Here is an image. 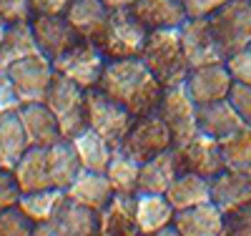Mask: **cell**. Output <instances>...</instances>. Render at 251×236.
<instances>
[{"label": "cell", "mask_w": 251, "mask_h": 236, "mask_svg": "<svg viewBox=\"0 0 251 236\" xmlns=\"http://www.w3.org/2000/svg\"><path fill=\"white\" fill-rule=\"evenodd\" d=\"M96 88L106 93L111 101L121 103L133 118L156 111L163 96V85L146 68L141 58L108 60Z\"/></svg>", "instance_id": "obj_1"}, {"label": "cell", "mask_w": 251, "mask_h": 236, "mask_svg": "<svg viewBox=\"0 0 251 236\" xmlns=\"http://www.w3.org/2000/svg\"><path fill=\"white\" fill-rule=\"evenodd\" d=\"M141 60L146 63L158 83L163 88L181 85L188 78V66L183 46H181V33L178 28H163V30H151L146 38V46L141 51Z\"/></svg>", "instance_id": "obj_2"}, {"label": "cell", "mask_w": 251, "mask_h": 236, "mask_svg": "<svg viewBox=\"0 0 251 236\" xmlns=\"http://www.w3.org/2000/svg\"><path fill=\"white\" fill-rule=\"evenodd\" d=\"M146 38H149V30L133 18L131 10H111L91 43H96V48L106 55V60H121L141 58Z\"/></svg>", "instance_id": "obj_3"}, {"label": "cell", "mask_w": 251, "mask_h": 236, "mask_svg": "<svg viewBox=\"0 0 251 236\" xmlns=\"http://www.w3.org/2000/svg\"><path fill=\"white\" fill-rule=\"evenodd\" d=\"M46 105L53 111L58 126H60V136L71 141L75 138L83 128H88L86 121V91L75 85L73 80L63 78L55 73L50 91L46 96Z\"/></svg>", "instance_id": "obj_4"}, {"label": "cell", "mask_w": 251, "mask_h": 236, "mask_svg": "<svg viewBox=\"0 0 251 236\" xmlns=\"http://www.w3.org/2000/svg\"><path fill=\"white\" fill-rule=\"evenodd\" d=\"M118 148L123 154H128L131 158H136L138 163H143V161L174 148V136L169 131V126L163 123V118L156 111H151L146 116L133 118L128 133L123 136Z\"/></svg>", "instance_id": "obj_5"}, {"label": "cell", "mask_w": 251, "mask_h": 236, "mask_svg": "<svg viewBox=\"0 0 251 236\" xmlns=\"http://www.w3.org/2000/svg\"><path fill=\"white\" fill-rule=\"evenodd\" d=\"M156 113L163 118V123L169 126V131L174 136V146L186 143L188 138H194L199 133V105L188 93L186 83L163 88V96L158 101Z\"/></svg>", "instance_id": "obj_6"}, {"label": "cell", "mask_w": 251, "mask_h": 236, "mask_svg": "<svg viewBox=\"0 0 251 236\" xmlns=\"http://www.w3.org/2000/svg\"><path fill=\"white\" fill-rule=\"evenodd\" d=\"M86 121H88V128H93L113 148H118L133 123V116L121 103L111 101L106 93H100L98 88H88L86 91Z\"/></svg>", "instance_id": "obj_7"}, {"label": "cell", "mask_w": 251, "mask_h": 236, "mask_svg": "<svg viewBox=\"0 0 251 236\" xmlns=\"http://www.w3.org/2000/svg\"><path fill=\"white\" fill-rule=\"evenodd\" d=\"M208 23L224 55L228 58L231 53L251 46V0H231L208 18Z\"/></svg>", "instance_id": "obj_8"}, {"label": "cell", "mask_w": 251, "mask_h": 236, "mask_svg": "<svg viewBox=\"0 0 251 236\" xmlns=\"http://www.w3.org/2000/svg\"><path fill=\"white\" fill-rule=\"evenodd\" d=\"M5 73L13 80V88H15L20 103H46L50 83L55 78L53 60L43 53L13 63Z\"/></svg>", "instance_id": "obj_9"}, {"label": "cell", "mask_w": 251, "mask_h": 236, "mask_svg": "<svg viewBox=\"0 0 251 236\" xmlns=\"http://www.w3.org/2000/svg\"><path fill=\"white\" fill-rule=\"evenodd\" d=\"M106 63H108L106 55L96 48V43L78 40L71 51H66L60 58L53 60V68L58 76L68 78L75 85H80L83 91H88V88H96L98 85Z\"/></svg>", "instance_id": "obj_10"}, {"label": "cell", "mask_w": 251, "mask_h": 236, "mask_svg": "<svg viewBox=\"0 0 251 236\" xmlns=\"http://www.w3.org/2000/svg\"><path fill=\"white\" fill-rule=\"evenodd\" d=\"M174 156L178 171H188V174H199L203 179H214L224 171V158H221V146L219 138L208 133H196L186 143L174 146Z\"/></svg>", "instance_id": "obj_11"}, {"label": "cell", "mask_w": 251, "mask_h": 236, "mask_svg": "<svg viewBox=\"0 0 251 236\" xmlns=\"http://www.w3.org/2000/svg\"><path fill=\"white\" fill-rule=\"evenodd\" d=\"M178 33H181V46H183L186 60L191 68L211 66V63H226V55L211 30L208 18H186Z\"/></svg>", "instance_id": "obj_12"}, {"label": "cell", "mask_w": 251, "mask_h": 236, "mask_svg": "<svg viewBox=\"0 0 251 236\" xmlns=\"http://www.w3.org/2000/svg\"><path fill=\"white\" fill-rule=\"evenodd\" d=\"M93 234H98V211L75 204L68 196L50 221L38 224L33 229V236H93Z\"/></svg>", "instance_id": "obj_13"}, {"label": "cell", "mask_w": 251, "mask_h": 236, "mask_svg": "<svg viewBox=\"0 0 251 236\" xmlns=\"http://www.w3.org/2000/svg\"><path fill=\"white\" fill-rule=\"evenodd\" d=\"M234 85V76L226 68V63H211V66L191 68L186 78V88L196 101V105L216 103L228 98V91Z\"/></svg>", "instance_id": "obj_14"}, {"label": "cell", "mask_w": 251, "mask_h": 236, "mask_svg": "<svg viewBox=\"0 0 251 236\" xmlns=\"http://www.w3.org/2000/svg\"><path fill=\"white\" fill-rule=\"evenodd\" d=\"M30 26H33L40 53L48 55L50 60L60 58L80 40L75 30L71 28V23L66 20V15H33Z\"/></svg>", "instance_id": "obj_15"}, {"label": "cell", "mask_w": 251, "mask_h": 236, "mask_svg": "<svg viewBox=\"0 0 251 236\" xmlns=\"http://www.w3.org/2000/svg\"><path fill=\"white\" fill-rule=\"evenodd\" d=\"M176 209L166 194H136V221L138 234H176Z\"/></svg>", "instance_id": "obj_16"}, {"label": "cell", "mask_w": 251, "mask_h": 236, "mask_svg": "<svg viewBox=\"0 0 251 236\" xmlns=\"http://www.w3.org/2000/svg\"><path fill=\"white\" fill-rule=\"evenodd\" d=\"M174 229L181 236H224V211L214 201L176 211Z\"/></svg>", "instance_id": "obj_17"}, {"label": "cell", "mask_w": 251, "mask_h": 236, "mask_svg": "<svg viewBox=\"0 0 251 236\" xmlns=\"http://www.w3.org/2000/svg\"><path fill=\"white\" fill-rule=\"evenodd\" d=\"M128 10L149 33L163 28H181L188 18L183 3L178 0H133Z\"/></svg>", "instance_id": "obj_18"}, {"label": "cell", "mask_w": 251, "mask_h": 236, "mask_svg": "<svg viewBox=\"0 0 251 236\" xmlns=\"http://www.w3.org/2000/svg\"><path fill=\"white\" fill-rule=\"evenodd\" d=\"M18 116L23 121V128H25V136H28L30 146L50 148L63 138L60 126H58L53 111L46 103H23L18 108Z\"/></svg>", "instance_id": "obj_19"}, {"label": "cell", "mask_w": 251, "mask_h": 236, "mask_svg": "<svg viewBox=\"0 0 251 236\" xmlns=\"http://www.w3.org/2000/svg\"><path fill=\"white\" fill-rule=\"evenodd\" d=\"M100 236H133L138 234L136 221V196L113 194V199L98 211Z\"/></svg>", "instance_id": "obj_20"}, {"label": "cell", "mask_w": 251, "mask_h": 236, "mask_svg": "<svg viewBox=\"0 0 251 236\" xmlns=\"http://www.w3.org/2000/svg\"><path fill=\"white\" fill-rule=\"evenodd\" d=\"M211 201L224 211H234L251 201V174L224 168L219 176L211 179Z\"/></svg>", "instance_id": "obj_21"}, {"label": "cell", "mask_w": 251, "mask_h": 236, "mask_svg": "<svg viewBox=\"0 0 251 236\" xmlns=\"http://www.w3.org/2000/svg\"><path fill=\"white\" fill-rule=\"evenodd\" d=\"M66 196L75 204H83L93 211H100L113 199V186L106 176V171H86L83 168L75 181L66 188Z\"/></svg>", "instance_id": "obj_22"}, {"label": "cell", "mask_w": 251, "mask_h": 236, "mask_svg": "<svg viewBox=\"0 0 251 236\" xmlns=\"http://www.w3.org/2000/svg\"><path fill=\"white\" fill-rule=\"evenodd\" d=\"M13 176L20 194H30V191H40V188H55L50 179V166H48V148L30 146L25 156L15 163Z\"/></svg>", "instance_id": "obj_23"}, {"label": "cell", "mask_w": 251, "mask_h": 236, "mask_svg": "<svg viewBox=\"0 0 251 236\" xmlns=\"http://www.w3.org/2000/svg\"><path fill=\"white\" fill-rule=\"evenodd\" d=\"M178 176V166L174 148L163 151L149 161L141 163V174H138V194H166L171 188V184Z\"/></svg>", "instance_id": "obj_24"}, {"label": "cell", "mask_w": 251, "mask_h": 236, "mask_svg": "<svg viewBox=\"0 0 251 236\" xmlns=\"http://www.w3.org/2000/svg\"><path fill=\"white\" fill-rule=\"evenodd\" d=\"M28 148H30V141L25 136V128L18 111L0 116V168L13 171L15 163L25 156Z\"/></svg>", "instance_id": "obj_25"}, {"label": "cell", "mask_w": 251, "mask_h": 236, "mask_svg": "<svg viewBox=\"0 0 251 236\" xmlns=\"http://www.w3.org/2000/svg\"><path fill=\"white\" fill-rule=\"evenodd\" d=\"M166 199L171 201V206L176 211L206 204V201H211V179H203L199 174H188V171H178L176 181L166 191Z\"/></svg>", "instance_id": "obj_26"}, {"label": "cell", "mask_w": 251, "mask_h": 236, "mask_svg": "<svg viewBox=\"0 0 251 236\" xmlns=\"http://www.w3.org/2000/svg\"><path fill=\"white\" fill-rule=\"evenodd\" d=\"M38 53H40V48H38V40H35L30 20L28 23L8 26L5 38H3V43H0V71H8L13 63L25 60V58L38 55Z\"/></svg>", "instance_id": "obj_27"}, {"label": "cell", "mask_w": 251, "mask_h": 236, "mask_svg": "<svg viewBox=\"0 0 251 236\" xmlns=\"http://www.w3.org/2000/svg\"><path fill=\"white\" fill-rule=\"evenodd\" d=\"M108 13L111 10L100 0H73L63 15H66V20L80 40H93L103 28V23H106Z\"/></svg>", "instance_id": "obj_28"}, {"label": "cell", "mask_w": 251, "mask_h": 236, "mask_svg": "<svg viewBox=\"0 0 251 236\" xmlns=\"http://www.w3.org/2000/svg\"><path fill=\"white\" fill-rule=\"evenodd\" d=\"M199 131L201 133H208L214 138H224L231 131H236L239 126H244L241 116L236 113V108L228 98L224 101H216V103H206V105H199Z\"/></svg>", "instance_id": "obj_29"}, {"label": "cell", "mask_w": 251, "mask_h": 236, "mask_svg": "<svg viewBox=\"0 0 251 236\" xmlns=\"http://www.w3.org/2000/svg\"><path fill=\"white\" fill-rule=\"evenodd\" d=\"M71 143L75 148V156H78L80 166L86 171H106L111 158H113V151H116L93 128H83L75 138H71Z\"/></svg>", "instance_id": "obj_30"}, {"label": "cell", "mask_w": 251, "mask_h": 236, "mask_svg": "<svg viewBox=\"0 0 251 236\" xmlns=\"http://www.w3.org/2000/svg\"><path fill=\"white\" fill-rule=\"evenodd\" d=\"M63 201H66L63 188H40V191H30V194H20L18 209L33 221V226H38L50 221Z\"/></svg>", "instance_id": "obj_31"}, {"label": "cell", "mask_w": 251, "mask_h": 236, "mask_svg": "<svg viewBox=\"0 0 251 236\" xmlns=\"http://www.w3.org/2000/svg\"><path fill=\"white\" fill-rule=\"evenodd\" d=\"M48 166H50V179H53V186L55 188H63L66 191L75 176L83 171L78 156H75V148L71 141L60 138L55 146L48 148Z\"/></svg>", "instance_id": "obj_32"}, {"label": "cell", "mask_w": 251, "mask_h": 236, "mask_svg": "<svg viewBox=\"0 0 251 236\" xmlns=\"http://www.w3.org/2000/svg\"><path fill=\"white\" fill-rule=\"evenodd\" d=\"M219 146H221L224 168L251 174V123H244L228 136L219 138Z\"/></svg>", "instance_id": "obj_33"}, {"label": "cell", "mask_w": 251, "mask_h": 236, "mask_svg": "<svg viewBox=\"0 0 251 236\" xmlns=\"http://www.w3.org/2000/svg\"><path fill=\"white\" fill-rule=\"evenodd\" d=\"M138 174H141V163L136 158H131L128 154H123L121 148H116L113 158L106 168V176L113 186V194L136 196L138 194Z\"/></svg>", "instance_id": "obj_34"}, {"label": "cell", "mask_w": 251, "mask_h": 236, "mask_svg": "<svg viewBox=\"0 0 251 236\" xmlns=\"http://www.w3.org/2000/svg\"><path fill=\"white\" fill-rule=\"evenodd\" d=\"M33 221L18 206L0 211V236H33Z\"/></svg>", "instance_id": "obj_35"}, {"label": "cell", "mask_w": 251, "mask_h": 236, "mask_svg": "<svg viewBox=\"0 0 251 236\" xmlns=\"http://www.w3.org/2000/svg\"><path fill=\"white\" fill-rule=\"evenodd\" d=\"M224 231L228 236H251V201L224 213Z\"/></svg>", "instance_id": "obj_36"}, {"label": "cell", "mask_w": 251, "mask_h": 236, "mask_svg": "<svg viewBox=\"0 0 251 236\" xmlns=\"http://www.w3.org/2000/svg\"><path fill=\"white\" fill-rule=\"evenodd\" d=\"M30 18H33L30 0H0V20L5 26L28 23Z\"/></svg>", "instance_id": "obj_37"}, {"label": "cell", "mask_w": 251, "mask_h": 236, "mask_svg": "<svg viewBox=\"0 0 251 236\" xmlns=\"http://www.w3.org/2000/svg\"><path fill=\"white\" fill-rule=\"evenodd\" d=\"M226 68L231 71L234 80L239 83H249L251 85V46L236 51L226 58Z\"/></svg>", "instance_id": "obj_38"}, {"label": "cell", "mask_w": 251, "mask_h": 236, "mask_svg": "<svg viewBox=\"0 0 251 236\" xmlns=\"http://www.w3.org/2000/svg\"><path fill=\"white\" fill-rule=\"evenodd\" d=\"M228 103L236 108V113L241 116L244 123H251V85L249 83L234 80L231 91H228Z\"/></svg>", "instance_id": "obj_39"}, {"label": "cell", "mask_w": 251, "mask_h": 236, "mask_svg": "<svg viewBox=\"0 0 251 236\" xmlns=\"http://www.w3.org/2000/svg\"><path fill=\"white\" fill-rule=\"evenodd\" d=\"M18 201H20V188L15 184L13 171L0 168V211L10 209V206H18Z\"/></svg>", "instance_id": "obj_40"}, {"label": "cell", "mask_w": 251, "mask_h": 236, "mask_svg": "<svg viewBox=\"0 0 251 236\" xmlns=\"http://www.w3.org/2000/svg\"><path fill=\"white\" fill-rule=\"evenodd\" d=\"M20 98L13 88V80L8 78L5 71H0V116H5V113H13L20 108Z\"/></svg>", "instance_id": "obj_41"}, {"label": "cell", "mask_w": 251, "mask_h": 236, "mask_svg": "<svg viewBox=\"0 0 251 236\" xmlns=\"http://www.w3.org/2000/svg\"><path fill=\"white\" fill-rule=\"evenodd\" d=\"M226 3H231V0H183V8L188 18H211Z\"/></svg>", "instance_id": "obj_42"}, {"label": "cell", "mask_w": 251, "mask_h": 236, "mask_svg": "<svg viewBox=\"0 0 251 236\" xmlns=\"http://www.w3.org/2000/svg\"><path fill=\"white\" fill-rule=\"evenodd\" d=\"M73 0H30L33 15H63Z\"/></svg>", "instance_id": "obj_43"}, {"label": "cell", "mask_w": 251, "mask_h": 236, "mask_svg": "<svg viewBox=\"0 0 251 236\" xmlns=\"http://www.w3.org/2000/svg\"><path fill=\"white\" fill-rule=\"evenodd\" d=\"M108 10H128L133 5V0H100Z\"/></svg>", "instance_id": "obj_44"}, {"label": "cell", "mask_w": 251, "mask_h": 236, "mask_svg": "<svg viewBox=\"0 0 251 236\" xmlns=\"http://www.w3.org/2000/svg\"><path fill=\"white\" fill-rule=\"evenodd\" d=\"M5 30H8V26L3 23V20H0V43H3V38H5Z\"/></svg>", "instance_id": "obj_45"}, {"label": "cell", "mask_w": 251, "mask_h": 236, "mask_svg": "<svg viewBox=\"0 0 251 236\" xmlns=\"http://www.w3.org/2000/svg\"><path fill=\"white\" fill-rule=\"evenodd\" d=\"M178 3H183V0H178Z\"/></svg>", "instance_id": "obj_46"}]
</instances>
